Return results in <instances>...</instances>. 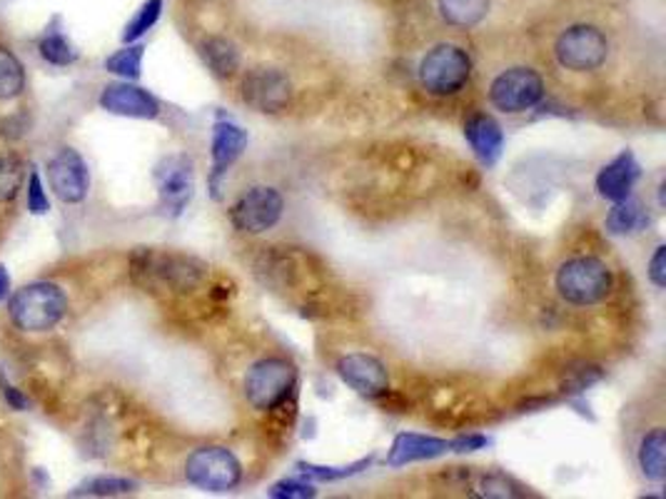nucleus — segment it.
<instances>
[{
  "label": "nucleus",
  "instance_id": "obj_31",
  "mask_svg": "<svg viewBox=\"0 0 666 499\" xmlns=\"http://www.w3.org/2000/svg\"><path fill=\"white\" fill-rule=\"evenodd\" d=\"M599 380H602V370L592 368V364H585V368L567 370V378H564L562 387L564 393H581V389L592 387Z\"/></svg>",
  "mask_w": 666,
  "mask_h": 499
},
{
  "label": "nucleus",
  "instance_id": "obj_1",
  "mask_svg": "<svg viewBox=\"0 0 666 499\" xmlns=\"http://www.w3.org/2000/svg\"><path fill=\"white\" fill-rule=\"evenodd\" d=\"M207 272L210 268L203 260L170 250H138L130 257L132 280L150 293H190L203 285Z\"/></svg>",
  "mask_w": 666,
  "mask_h": 499
},
{
  "label": "nucleus",
  "instance_id": "obj_6",
  "mask_svg": "<svg viewBox=\"0 0 666 499\" xmlns=\"http://www.w3.org/2000/svg\"><path fill=\"white\" fill-rule=\"evenodd\" d=\"M472 61L462 48L437 46L422 57L420 80L432 95H454L468 86Z\"/></svg>",
  "mask_w": 666,
  "mask_h": 499
},
{
  "label": "nucleus",
  "instance_id": "obj_2",
  "mask_svg": "<svg viewBox=\"0 0 666 499\" xmlns=\"http://www.w3.org/2000/svg\"><path fill=\"white\" fill-rule=\"evenodd\" d=\"M65 310H68V297L53 282H36V285L23 287L21 293L13 295L11 307H8L15 328L28 332L50 330L63 320Z\"/></svg>",
  "mask_w": 666,
  "mask_h": 499
},
{
  "label": "nucleus",
  "instance_id": "obj_24",
  "mask_svg": "<svg viewBox=\"0 0 666 499\" xmlns=\"http://www.w3.org/2000/svg\"><path fill=\"white\" fill-rule=\"evenodd\" d=\"M25 82L23 65L18 63L11 50L0 48V100H11L21 95Z\"/></svg>",
  "mask_w": 666,
  "mask_h": 499
},
{
  "label": "nucleus",
  "instance_id": "obj_19",
  "mask_svg": "<svg viewBox=\"0 0 666 499\" xmlns=\"http://www.w3.org/2000/svg\"><path fill=\"white\" fill-rule=\"evenodd\" d=\"M646 225L649 218L642 203L629 195L617 200V205L612 207L610 218H606V230H610L612 235H631V232H639L642 228H646Z\"/></svg>",
  "mask_w": 666,
  "mask_h": 499
},
{
  "label": "nucleus",
  "instance_id": "obj_7",
  "mask_svg": "<svg viewBox=\"0 0 666 499\" xmlns=\"http://www.w3.org/2000/svg\"><path fill=\"white\" fill-rule=\"evenodd\" d=\"M554 53L562 68L587 73L597 71L606 61L610 43H606L604 33L594 28V25H572L569 30H564L556 38Z\"/></svg>",
  "mask_w": 666,
  "mask_h": 499
},
{
  "label": "nucleus",
  "instance_id": "obj_13",
  "mask_svg": "<svg viewBox=\"0 0 666 499\" xmlns=\"http://www.w3.org/2000/svg\"><path fill=\"white\" fill-rule=\"evenodd\" d=\"M337 372H340V378H343V382H347V385L353 387L357 395H362L368 399H377L382 395H387V389H389L387 368L372 355H364V353L345 355L343 360L337 362Z\"/></svg>",
  "mask_w": 666,
  "mask_h": 499
},
{
  "label": "nucleus",
  "instance_id": "obj_35",
  "mask_svg": "<svg viewBox=\"0 0 666 499\" xmlns=\"http://www.w3.org/2000/svg\"><path fill=\"white\" fill-rule=\"evenodd\" d=\"M485 445H489V439L482 437V435L457 437V439H452V452H474V449H482Z\"/></svg>",
  "mask_w": 666,
  "mask_h": 499
},
{
  "label": "nucleus",
  "instance_id": "obj_10",
  "mask_svg": "<svg viewBox=\"0 0 666 499\" xmlns=\"http://www.w3.org/2000/svg\"><path fill=\"white\" fill-rule=\"evenodd\" d=\"M155 182L165 210L180 215L190 203V197H193V188H195L193 163H190L185 155L165 157V161L155 168Z\"/></svg>",
  "mask_w": 666,
  "mask_h": 499
},
{
  "label": "nucleus",
  "instance_id": "obj_11",
  "mask_svg": "<svg viewBox=\"0 0 666 499\" xmlns=\"http://www.w3.org/2000/svg\"><path fill=\"white\" fill-rule=\"evenodd\" d=\"M50 188L63 203H82L90 190V172L82 157L73 148H63L48 165Z\"/></svg>",
  "mask_w": 666,
  "mask_h": 499
},
{
  "label": "nucleus",
  "instance_id": "obj_30",
  "mask_svg": "<svg viewBox=\"0 0 666 499\" xmlns=\"http://www.w3.org/2000/svg\"><path fill=\"white\" fill-rule=\"evenodd\" d=\"M40 55H43L46 61L53 65H71L75 61V50L71 48L68 40H65L63 36H57V33L40 40Z\"/></svg>",
  "mask_w": 666,
  "mask_h": 499
},
{
  "label": "nucleus",
  "instance_id": "obj_9",
  "mask_svg": "<svg viewBox=\"0 0 666 499\" xmlns=\"http://www.w3.org/2000/svg\"><path fill=\"white\" fill-rule=\"evenodd\" d=\"M285 200L274 188H249L247 193L238 197V203L230 207V220L240 232H268L280 222Z\"/></svg>",
  "mask_w": 666,
  "mask_h": 499
},
{
  "label": "nucleus",
  "instance_id": "obj_16",
  "mask_svg": "<svg viewBox=\"0 0 666 499\" xmlns=\"http://www.w3.org/2000/svg\"><path fill=\"white\" fill-rule=\"evenodd\" d=\"M447 452H452V443H447V439L407 432V435L395 437L393 449L387 455V464L389 468H405L410 462L435 460V457H443Z\"/></svg>",
  "mask_w": 666,
  "mask_h": 499
},
{
  "label": "nucleus",
  "instance_id": "obj_27",
  "mask_svg": "<svg viewBox=\"0 0 666 499\" xmlns=\"http://www.w3.org/2000/svg\"><path fill=\"white\" fill-rule=\"evenodd\" d=\"M23 185V163L15 155H0V203L18 195Z\"/></svg>",
  "mask_w": 666,
  "mask_h": 499
},
{
  "label": "nucleus",
  "instance_id": "obj_8",
  "mask_svg": "<svg viewBox=\"0 0 666 499\" xmlns=\"http://www.w3.org/2000/svg\"><path fill=\"white\" fill-rule=\"evenodd\" d=\"M545 95L542 75L531 68H512L497 75L492 88H489V100L497 111L502 113H524L531 111Z\"/></svg>",
  "mask_w": 666,
  "mask_h": 499
},
{
  "label": "nucleus",
  "instance_id": "obj_3",
  "mask_svg": "<svg viewBox=\"0 0 666 499\" xmlns=\"http://www.w3.org/2000/svg\"><path fill=\"white\" fill-rule=\"evenodd\" d=\"M614 285L610 265L597 257H574L556 272V290L572 305H597L610 297Z\"/></svg>",
  "mask_w": 666,
  "mask_h": 499
},
{
  "label": "nucleus",
  "instance_id": "obj_18",
  "mask_svg": "<svg viewBox=\"0 0 666 499\" xmlns=\"http://www.w3.org/2000/svg\"><path fill=\"white\" fill-rule=\"evenodd\" d=\"M464 138H468V143L472 145L474 155H477L485 165H495L499 161V155H502L504 132L492 115L485 113L472 115V118L464 123Z\"/></svg>",
  "mask_w": 666,
  "mask_h": 499
},
{
  "label": "nucleus",
  "instance_id": "obj_29",
  "mask_svg": "<svg viewBox=\"0 0 666 499\" xmlns=\"http://www.w3.org/2000/svg\"><path fill=\"white\" fill-rule=\"evenodd\" d=\"M161 13H163V0H148V3L138 11L136 18L128 23V28H125L123 33L125 43H132V40L145 36V33L157 23V18H161Z\"/></svg>",
  "mask_w": 666,
  "mask_h": 499
},
{
  "label": "nucleus",
  "instance_id": "obj_21",
  "mask_svg": "<svg viewBox=\"0 0 666 499\" xmlns=\"http://www.w3.org/2000/svg\"><path fill=\"white\" fill-rule=\"evenodd\" d=\"M203 57L218 78H230L240 68L238 48L225 38H207L203 43Z\"/></svg>",
  "mask_w": 666,
  "mask_h": 499
},
{
  "label": "nucleus",
  "instance_id": "obj_4",
  "mask_svg": "<svg viewBox=\"0 0 666 499\" xmlns=\"http://www.w3.org/2000/svg\"><path fill=\"white\" fill-rule=\"evenodd\" d=\"M297 385V372L282 357H268L255 362L245 378L247 402L260 412H272L274 407L293 397Z\"/></svg>",
  "mask_w": 666,
  "mask_h": 499
},
{
  "label": "nucleus",
  "instance_id": "obj_26",
  "mask_svg": "<svg viewBox=\"0 0 666 499\" xmlns=\"http://www.w3.org/2000/svg\"><path fill=\"white\" fill-rule=\"evenodd\" d=\"M143 53H145L143 46L123 48L115 55L107 57L105 68L115 75H120V78L136 80L140 78V71H143Z\"/></svg>",
  "mask_w": 666,
  "mask_h": 499
},
{
  "label": "nucleus",
  "instance_id": "obj_12",
  "mask_svg": "<svg viewBox=\"0 0 666 499\" xmlns=\"http://www.w3.org/2000/svg\"><path fill=\"white\" fill-rule=\"evenodd\" d=\"M290 95H293V88H290L287 75L272 68H257L243 82V100L257 113L285 111Z\"/></svg>",
  "mask_w": 666,
  "mask_h": 499
},
{
  "label": "nucleus",
  "instance_id": "obj_34",
  "mask_svg": "<svg viewBox=\"0 0 666 499\" xmlns=\"http://www.w3.org/2000/svg\"><path fill=\"white\" fill-rule=\"evenodd\" d=\"M649 280H652L659 290L666 287V247L664 245L656 247L652 263H649Z\"/></svg>",
  "mask_w": 666,
  "mask_h": 499
},
{
  "label": "nucleus",
  "instance_id": "obj_23",
  "mask_svg": "<svg viewBox=\"0 0 666 499\" xmlns=\"http://www.w3.org/2000/svg\"><path fill=\"white\" fill-rule=\"evenodd\" d=\"M474 492L479 497H489V499H512V497H524V487L517 485V482H512L510 477H504V474H479L477 479H474Z\"/></svg>",
  "mask_w": 666,
  "mask_h": 499
},
{
  "label": "nucleus",
  "instance_id": "obj_32",
  "mask_svg": "<svg viewBox=\"0 0 666 499\" xmlns=\"http://www.w3.org/2000/svg\"><path fill=\"white\" fill-rule=\"evenodd\" d=\"M270 497L274 499H307L315 497V487L299 479H282L270 487Z\"/></svg>",
  "mask_w": 666,
  "mask_h": 499
},
{
  "label": "nucleus",
  "instance_id": "obj_17",
  "mask_svg": "<svg viewBox=\"0 0 666 499\" xmlns=\"http://www.w3.org/2000/svg\"><path fill=\"white\" fill-rule=\"evenodd\" d=\"M639 168L635 153H629V150H624L622 155L614 157L610 165H604L602 170L597 175V190L599 195L606 200H617L627 197L631 193V188H635V182L639 180Z\"/></svg>",
  "mask_w": 666,
  "mask_h": 499
},
{
  "label": "nucleus",
  "instance_id": "obj_28",
  "mask_svg": "<svg viewBox=\"0 0 666 499\" xmlns=\"http://www.w3.org/2000/svg\"><path fill=\"white\" fill-rule=\"evenodd\" d=\"M370 464H372V457H368V460H360V462L349 464V468H320V464L299 462V464H297V472H299V474H305V477H310V479H320V482H335V479L353 477V474L362 472L364 468H370Z\"/></svg>",
  "mask_w": 666,
  "mask_h": 499
},
{
  "label": "nucleus",
  "instance_id": "obj_14",
  "mask_svg": "<svg viewBox=\"0 0 666 499\" xmlns=\"http://www.w3.org/2000/svg\"><path fill=\"white\" fill-rule=\"evenodd\" d=\"M247 148V132L240 125L230 120H218L213 128V175H210V190L213 197L220 200L222 178L232 168V163L243 155Z\"/></svg>",
  "mask_w": 666,
  "mask_h": 499
},
{
  "label": "nucleus",
  "instance_id": "obj_15",
  "mask_svg": "<svg viewBox=\"0 0 666 499\" xmlns=\"http://www.w3.org/2000/svg\"><path fill=\"white\" fill-rule=\"evenodd\" d=\"M100 105L107 113L123 115V118H140L153 120L161 113V103L148 93V90L130 86V82H113L100 95Z\"/></svg>",
  "mask_w": 666,
  "mask_h": 499
},
{
  "label": "nucleus",
  "instance_id": "obj_5",
  "mask_svg": "<svg viewBox=\"0 0 666 499\" xmlns=\"http://www.w3.org/2000/svg\"><path fill=\"white\" fill-rule=\"evenodd\" d=\"M185 477L205 492H228L243 479V464L225 447H200L188 457Z\"/></svg>",
  "mask_w": 666,
  "mask_h": 499
},
{
  "label": "nucleus",
  "instance_id": "obj_36",
  "mask_svg": "<svg viewBox=\"0 0 666 499\" xmlns=\"http://www.w3.org/2000/svg\"><path fill=\"white\" fill-rule=\"evenodd\" d=\"M8 290H11V278H8V272L3 265H0V299L8 295Z\"/></svg>",
  "mask_w": 666,
  "mask_h": 499
},
{
  "label": "nucleus",
  "instance_id": "obj_20",
  "mask_svg": "<svg viewBox=\"0 0 666 499\" xmlns=\"http://www.w3.org/2000/svg\"><path fill=\"white\" fill-rule=\"evenodd\" d=\"M639 468L646 479L662 482L666 477V432L656 427L649 432L639 447Z\"/></svg>",
  "mask_w": 666,
  "mask_h": 499
},
{
  "label": "nucleus",
  "instance_id": "obj_33",
  "mask_svg": "<svg viewBox=\"0 0 666 499\" xmlns=\"http://www.w3.org/2000/svg\"><path fill=\"white\" fill-rule=\"evenodd\" d=\"M28 207H30V213H36V215H46L50 210V203H48V197H46L43 182H40V175L38 172H30Z\"/></svg>",
  "mask_w": 666,
  "mask_h": 499
},
{
  "label": "nucleus",
  "instance_id": "obj_22",
  "mask_svg": "<svg viewBox=\"0 0 666 499\" xmlns=\"http://www.w3.org/2000/svg\"><path fill=\"white\" fill-rule=\"evenodd\" d=\"M439 11L457 28H472L487 15L489 0H439Z\"/></svg>",
  "mask_w": 666,
  "mask_h": 499
},
{
  "label": "nucleus",
  "instance_id": "obj_25",
  "mask_svg": "<svg viewBox=\"0 0 666 499\" xmlns=\"http://www.w3.org/2000/svg\"><path fill=\"white\" fill-rule=\"evenodd\" d=\"M136 489V482L123 479V477H93L82 482L78 489H73L75 497H115V495H128Z\"/></svg>",
  "mask_w": 666,
  "mask_h": 499
}]
</instances>
